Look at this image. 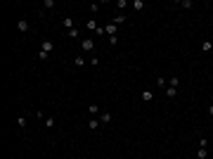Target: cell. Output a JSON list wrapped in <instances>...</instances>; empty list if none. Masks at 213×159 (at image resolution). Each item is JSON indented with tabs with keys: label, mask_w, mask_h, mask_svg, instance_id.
Here are the masks:
<instances>
[{
	"label": "cell",
	"mask_w": 213,
	"mask_h": 159,
	"mask_svg": "<svg viewBox=\"0 0 213 159\" xmlns=\"http://www.w3.org/2000/svg\"><path fill=\"white\" fill-rule=\"evenodd\" d=\"M17 29H19L21 33H26V31H28V24H26V19H19V21H17Z\"/></svg>",
	"instance_id": "cell-4"
},
{
	"label": "cell",
	"mask_w": 213,
	"mask_h": 159,
	"mask_svg": "<svg viewBox=\"0 0 213 159\" xmlns=\"http://www.w3.org/2000/svg\"><path fill=\"white\" fill-rule=\"evenodd\" d=\"M156 86H161V88H163V86H168V81H166V79H161V76H159V79H156Z\"/></svg>",
	"instance_id": "cell-19"
},
{
	"label": "cell",
	"mask_w": 213,
	"mask_h": 159,
	"mask_svg": "<svg viewBox=\"0 0 213 159\" xmlns=\"http://www.w3.org/2000/svg\"><path fill=\"white\" fill-rule=\"evenodd\" d=\"M43 124H45L47 128H52V126H54V119H52V116H45V119H43Z\"/></svg>",
	"instance_id": "cell-11"
},
{
	"label": "cell",
	"mask_w": 213,
	"mask_h": 159,
	"mask_svg": "<svg viewBox=\"0 0 213 159\" xmlns=\"http://www.w3.org/2000/svg\"><path fill=\"white\" fill-rule=\"evenodd\" d=\"M211 48H213V43H211V40H204V43H201V50H204V52H208Z\"/></svg>",
	"instance_id": "cell-10"
},
{
	"label": "cell",
	"mask_w": 213,
	"mask_h": 159,
	"mask_svg": "<svg viewBox=\"0 0 213 159\" xmlns=\"http://www.w3.org/2000/svg\"><path fill=\"white\" fill-rule=\"evenodd\" d=\"M17 126H19V128H26V119H24V116H19V119H17Z\"/></svg>",
	"instance_id": "cell-17"
},
{
	"label": "cell",
	"mask_w": 213,
	"mask_h": 159,
	"mask_svg": "<svg viewBox=\"0 0 213 159\" xmlns=\"http://www.w3.org/2000/svg\"><path fill=\"white\" fill-rule=\"evenodd\" d=\"M85 26H88V31H93L95 36H104V29H102V26H97V21H95V19H90V21L85 24Z\"/></svg>",
	"instance_id": "cell-1"
},
{
	"label": "cell",
	"mask_w": 213,
	"mask_h": 159,
	"mask_svg": "<svg viewBox=\"0 0 213 159\" xmlns=\"http://www.w3.org/2000/svg\"><path fill=\"white\" fill-rule=\"evenodd\" d=\"M109 121H111V114H109V112H104V114L100 116V124H109Z\"/></svg>",
	"instance_id": "cell-8"
},
{
	"label": "cell",
	"mask_w": 213,
	"mask_h": 159,
	"mask_svg": "<svg viewBox=\"0 0 213 159\" xmlns=\"http://www.w3.org/2000/svg\"><path fill=\"white\" fill-rule=\"evenodd\" d=\"M80 48H83L85 52H90V50H95V40L93 38H83L80 40Z\"/></svg>",
	"instance_id": "cell-2"
},
{
	"label": "cell",
	"mask_w": 213,
	"mask_h": 159,
	"mask_svg": "<svg viewBox=\"0 0 213 159\" xmlns=\"http://www.w3.org/2000/svg\"><path fill=\"white\" fill-rule=\"evenodd\" d=\"M97 126H100V121H97V119L88 121V128H90V131H95V128H97Z\"/></svg>",
	"instance_id": "cell-13"
},
{
	"label": "cell",
	"mask_w": 213,
	"mask_h": 159,
	"mask_svg": "<svg viewBox=\"0 0 213 159\" xmlns=\"http://www.w3.org/2000/svg\"><path fill=\"white\" fill-rule=\"evenodd\" d=\"M88 112H90V114H97V112H100V107H97V105H90V107H88Z\"/></svg>",
	"instance_id": "cell-18"
},
{
	"label": "cell",
	"mask_w": 213,
	"mask_h": 159,
	"mask_svg": "<svg viewBox=\"0 0 213 159\" xmlns=\"http://www.w3.org/2000/svg\"><path fill=\"white\" fill-rule=\"evenodd\" d=\"M73 64H76V66H85V60H83V57H80V55H78V57L73 60Z\"/></svg>",
	"instance_id": "cell-15"
},
{
	"label": "cell",
	"mask_w": 213,
	"mask_h": 159,
	"mask_svg": "<svg viewBox=\"0 0 213 159\" xmlns=\"http://www.w3.org/2000/svg\"><path fill=\"white\" fill-rule=\"evenodd\" d=\"M208 114H211V116H213V105H211V107H208Z\"/></svg>",
	"instance_id": "cell-23"
},
{
	"label": "cell",
	"mask_w": 213,
	"mask_h": 159,
	"mask_svg": "<svg viewBox=\"0 0 213 159\" xmlns=\"http://www.w3.org/2000/svg\"><path fill=\"white\" fill-rule=\"evenodd\" d=\"M142 100H145V102H149V100H154V93L152 90H142V95H140Z\"/></svg>",
	"instance_id": "cell-6"
},
{
	"label": "cell",
	"mask_w": 213,
	"mask_h": 159,
	"mask_svg": "<svg viewBox=\"0 0 213 159\" xmlns=\"http://www.w3.org/2000/svg\"><path fill=\"white\" fill-rule=\"evenodd\" d=\"M116 31H119V24H114V21L104 26V33H106V36H116Z\"/></svg>",
	"instance_id": "cell-3"
},
{
	"label": "cell",
	"mask_w": 213,
	"mask_h": 159,
	"mask_svg": "<svg viewBox=\"0 0 213 159\" xmlns=\"http://www.w3.org/2000/svg\"><path fill=\"white\" fill-rule=\"evenodd\" d=\"M69 38H78V29H71V31H67Z\"/></svg>",
	"instance_id": "cell-16"
},
{
	"label": "cell",
	"mask_w": 213,
	"mask_h": 159,
	"mask_svg": "<svg viewBox=\"0 0 213 159\" xmlns=\"http://www.w3.org/2000/svg\"><path fill=\"white\" fill-rule=\"evenodd\" d=\"M133 7L137 10V12H140V10H145V2H142V0H135V2H133Z\"/></svg>",
	"instance_id": "cell-12"
},
{
	"label": "cell",
	"mask_w": 213,
	"mask_h": 159,
	"mask_svg": "<svg viewBox=\"0 0 213 159\" xmlns=\"http://www.w3.org/2000/svg\"><path fill=\"white\" fill-rule=\"evenodd\" d=\"M40 50H43V52H47V55H50V52H52V50H54V45H52V43H50V40H45Z\"/></svg>",
	"instance_id": "cell-5"
},
{
	"label": "cell",
	"mask_w": 213,
	"mask_h": 159,
	"mask_svg": "<svg viewBox=\"0 0 213 159\" xmlns=\"http://www.w3.org/2000/svg\"><path fill=\"white\" fill-rule=\"evenodd\" d=\"M47 57H50V55H47V52H43V50H40V52H38V60H43V62H45Z\"/></svg>",
	"instance_id": "cell-22"
},
{
	"label": "cell",
	"mask_w": 213,
	"mask_h": 159,
	"mask_svg": "<svg viewBox=\"0 0 213 159\" xmlns=\"http://www.w3.org/2000/svg\"><path fill=\"white\" fill-rule=\"evenodd\" d=\"M88 10H90V14H97V10H100V7H97V5H88Z\"/></svg>",
	"instance_id": "cell-21"
},
{
	"label": "cell",
	"mask_w": 213,
	"mask_h": 159,
	"mask_svg": "<svg viewBox=\"0 0 213 159\" xmlns=\"http://www.w3.org/2000/svg\"><path fill=\"white\" fill-rule=\"evenodd\" d=\"M62 26H67L69 31H71V29H73V19H71V17H67V19L62 21Z\"/></svg>",
	"instance_id": "cell-9"
},
{
	"label": "cell",
	"mask_w": 213,
	"mask_h": 159,
	"mask_svg": "<svg viewBox=\"0 0 213 159\" xmlns=\"http://www.w3.org/2000/svg\"><path fill=\"white\" fill-rule=\"evenodd\" d=\"M206 147H199V152H197V157H199V159H206Z\"/></svg>",
	"instance_id": "cell-14"
},
{
	"label": "cell",
	"mask_w": 213,
	"mask_h": 159,
	"mask_svg": "<svg viewBox=\"0 0 213 159\" xmlns=\"http://www.w3.org/2000/svg\"><path fill=\"white\" fill-rule=\"evenodd\" d=\"M175 90H178L175 86H168V88H166V98H168V100H171V98H175Z\"/></svg>",
	"instance_id": "cell-7"
},
{
	"label": "cell",
	"mask_w": 213,
	"mask_h": 159,
	"mask_svg": "<svg viewBox=\"0 0 213 159\" xmlns=\"http://www.w3.org/2000/svg\"><path fill=\"white\" fill-rule=\"evenodd\" d=\"M178 83H180V81H178V76H173V79L168 81V86H175V88H178Z\"/></svg>",
	"instance_id": "cell-20"
}]
</instances>
